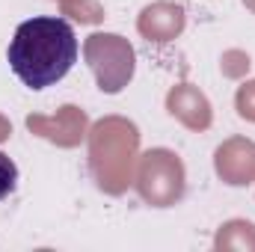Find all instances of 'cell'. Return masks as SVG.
<instances>
[{
  "label": "cell",
  "instance_id": "1",
  "mask_svg": "<svg viewBox=\"0 0 255 252\" xmlns=\"http://www.w3.org/2000/svg\"><path fill=\"white\" fill-rule=\"evenodd\" d=\"M6 60L12 74L30 89H48L60 83L77 63L74 27L57 15H36L15 27Z\"/></svg>",
  "mask_w": 255,
  "mask_h": 252
},
{
  "label": "cell",
  "instance_id": "2",
  "mask_svg": "<svg viewBox=\"0 0 255 252\" xmlns=\"http://www.w3.org/2000/svg\"><path fill=\"white\" fill-rule=\"evenodd\" d=\"M15 187H18V166L9 154L0 151V202L9 199L15 193Z\"/></svg>",
  "mask_w": 255,
  "mask_h": 252
}]
</instances>
